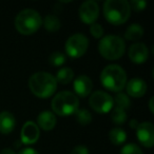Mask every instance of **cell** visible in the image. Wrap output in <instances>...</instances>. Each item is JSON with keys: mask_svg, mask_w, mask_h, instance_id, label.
<instances>
[{"mask_svg": "<svg viewBox=\"0 0 154 154\" xmlns=\"http://www.w3.org/2000/svg\"><path fill=\"white\" fill-rule=\"evenodd\" d=\"M29 88L35 96L39 98H48L55 93L57 82L55 76L48 72L34 73L29 79Z\"/></svg>", "mask_w": 154, "mask_h": 154, "instance_id": "6da1fadb", "label": "cell"}, {"mask_svg": "<svg viewBox=\"0 0 154 154\" xmlns=\"http://www.w3.org/2000/svg\"><path fill=\"white\" fill-rule=\"evenodd\" d=\"M100 82L107 90L118 93L126 87L127 73L118 64H110L101 71Z\"/></svg>", "mask_w": 154, "mask_h": 154, "instance_id": "7a4b0ae2", "label": "cell"}, {"mask_svg": "<svg viewBox=\"0 0 154 154\" xmlns=\"http://www.w3.org/2000/svg\"><path fill=\"white\" fill-rule=\"evenodd\" d=\"M131 14V8L126 0H107L103 3V15L114 26L127 22Z\"/></svg>", "mask_w": 154, "mask_h": 154, "instance_id": "3957f363", "label": "cell"}, {"mask_svg": "<svg viewBox=\"0 0 154 154\" xmlns=\"http://www.w3.org/2000/svg\"><path fill=\"white\" fill-rule=\"evenodd\" d=\"M42 26L40 14L33 9H24L17 14L15 19V28L22 35H32Z\"/></svg>", "mask_w": 154, "mask_h": 154, "instance_id": "277c9868", "label": "cell"}, {"mask_svg": "<svg viewBox=\"0 0 154 154\" xmlns=\"http://www.w3.org/2000/svg\"><path fill=\"white\" fill-rule=\"evenodd\" d=\"M52 110L60 116L72 115L78 110L79 101L74 93L70 91H61L53 97L51 103Z\"/></svg>", "mask_w": 154, "mask_h": 154, "instance_id": "5b68a950", "label": "cell"}, {"mask_svg": "<svg viewBox=\"0 0 154 154\" xmlns=\"http://www.w3.org/2000/svg\"><path fill=\"white\" fill-rule=\"evenodd\" d=\"M98 51L107 60H116L124 55L126 51V43L120 36L107 35L99 41Z\"/></svg>", "mask_w": 154, "mask_h": 154, "instance_id": "8992f818", "label": "cell"}, {"mask_svg": "<svg viewBox=\"0 0 154 154\" xmlns=\"http://www.w3.org/2000/svg\"><path fill=\"white\" fill-rule=\"evenodd\" d=\"M66 52L70 57L79 58L87 52L89 48V39L82 33H76L68 38L66 42Z\"/></svg>", "mask_w": 154, "mask_h": 154, "instance_id": "52a82bcc", "label": "cell"}, {"mask_svg": "<svg viewBox=\"0 0 154 154\" xmlns=\"http://www.w3.org/2000/svg\"><path fill=\"white\" fill-rule=\"evenodd\" d=\"M90 107L98 113H109L114 107L113 97L105 91H95L89 99Z\"/></svg>", "mask_w": 154, "mask_h": 154, "instance_id": "ba28073f", "label": "cell"}, {"mask_svg": "<svg viewBox=\"0 0 154 154\" xmlns=\"http://www.w3.org/2000/svg\"><path fill=\"white\" fill-rule=\"evenodd\" d=\"M78 14H79V18L84 23H94L95 20L98 18L99 15L98 3L96 1H94V0H87V1L82 3Z\"/></svg>", "mask_w": 154, "mask_h": 154, "instance_id": "9c48e42d", "label": "cell"}, {"mask_svg": "<svg viewBox=\"0 0 154 154\" xmlns=\"http://www.w3.org/2000/svg\"><path fill=\"white\" fill-rule=\"evenodd\" d=\"M136 130V137L138 141L146 148H151L154 145V127L149 122L138 124Z\"/></svg>", "mask_w": 154, "mask_h": 154, "instance_id": "30bf717a", "label": "cell"}, {"mask_svg": "<svg viewBox=\"0 0 154 154\" xmlns=\"http://www.w3.org/2000/svg\"><path fill=\"white\" fill-rule=\"evenodd\" d=\"M39 135H40V130L36 122H26L21 128V133H20L21 143L24 145H33L38 140Z\"/></svg>", "mask_w": 154, "mask_h": 154, "instance_id": "8fae6325", "label": "cell"}, {"mask_svg": "<svg viewBox=\"0 0 154 154\" xmlns=\"http://www.w3.org/2000/svg\"><path fill=\"white\" fill-rule=\"evenodd\" d=\"M129 58L134 63H143L149 57V49L143 42H134L130 45L128 52Z\"/></svg>", "mask_w": 154, "mask_h": 154, "instance_id": "7c38bea8", "label": "cell"}, {"mask_svg": "<svg viewBox=\"0 0 154 154\" xmlns=\"http://www.w3.org/2000/svg\"><path fill=\"white\" fill-rule=\"evenodd\" d=\"M73 87H74L75 94L80 97H87L92 92L93 82L90 77L87 75H79L75 78Z\"/></svg>", "mask_w": 154, "mask_h": 154, "instance_id": "4fadbf2b", "label": "cell"}, {"mask_svg": "<svg viewBox=\"0 0 154 154\" xmlns=\"http://www.w3.org/2000/svg\"><path fill=\"white\" fill-rule=\"evenodd\" d=\"M127 95L132 97H141L147 92V82L141 78L134 77L126 84Z\"/></svg>", "mask_w": 154, "mask_h": 154, "instance_id": "5bb4252c", "label": "cell"}, {"mask_svg": "<svg viewBox=\"0 0 154 154\" xmlns=\"http://www.w3.org/2000/svg\"><path fill=\"white\" fill-rule=\"evenodd\" d=\"M56 122V116L53 112L51 111H42L37 117V126L38 128H41L45 131H50L55 128Z\"/></svg>", "mask_w": 154, "mask_h": 154, "instance_id": "9a60e30c", "label": "cell"}, {"mask_svg": "<svg viewBox=\"0 0 154 154\" xmlns=\"http://www.w3.org/2000/svg\"><path fill=\"white\" fill-rule=\"evenodd\" d=\"M15 116L9 111L0 112V133L10 134L15 129Z\"/></svg>", "mask_w": 154, "mask_h": 154, "instance_id": "2e32d148", "label": "cell"}, {"mask_svg": "<svg viewBox=\"0 0 154 154\" xmlns=\"http://www.w3.org/2000/svg\"><path fill=\"white\" fill-rule=\"evenodd\" d=\"M143 29L140 24L133 23L130 26H128L125 32V37L126 39L131 41H137L143 37Z\"/></svg>", "mask_w": 154, "mask_h": 154, "instance_id": "e0dca14e", "label": "cell"}, {"mask_svg": "<svg viewBox=\"0 0 154 154\" xmlns=\"http://www.w3.org/2000/svg\"><path fill=\"white\" fill-rule=\"evenodd\" d=\"M109 138H110V141H111L113 145L120 146L126 141L127 134H126V132H125L124 129L116 127V128H113L110 130Z\"/></svg>", "mask_w": 154, "mask_h": 154, "instance_id": "ac0fdd59", "label": "cell"}, {"mask_svg": "<svg viewBox=\"0 0 154 154\" xmlns=\"http://www.w3.org/2000/svg\"><path fill=\"white\" fill-rule=\"evenodd\" d=\"M55 78L57 84L59 82L61 85H68L74 78V72H73V70L71 68L64 66V68H61L58 70Z\"/></svg>", "mask_w": 154, "mask_h": 154, "instance_id": "d6986e66", "label": "cell"}, {"mask_svg": "<svg viewBox=\"0 0 154 154\" xmlns=\"http://www.w3.org/2000/svg\"><path fill=\"white\" fill-rule=\"evenodd\" d=\"M42 24L45 29L49 32H57L61 26L60 20L55 15H47L45 17V20H42Z\"/></svg>", "mask_w": 154, "mask_h": 154, "instance_id": "ffe728a7", "label": "cell"}, {"mask_svg": "<svg viewBox=\"0 0 154 154\" xmlns=\"http://www.w3.org/2000/svg\"><path fill=\"white\" fill-rule=\"evenodd\" d=\"M113 105L115 108H118V109H122L126 111L127 109H129L131 106V100L129 98V96L125 93L118 92L117 94L115 95V97L113 98Z\"/></svg>", "mask_w": 154, "mask_h": 154, "instance_id": "44dd1931", "label": "cell"}, {"mask_svg": "<svg viewBox=\"0 0 154 154\" xmlns=\"http://www.w3.org/2000/svg\"><path fill=\"white\" fill-rule=\"evenodd\" d=\"M74 114L76 122L82 126H87L92 122V114L87 109H78Z\"/></svg>", "mask_w": 154, "mask_h": 154, "instance_id": "7402d4cb", "label": "cell"}, {"mask_svg": "<svg viewBox=\"0 0 154 154\" xmlns=\"http://www.w3.org/2000/svg\"><path fill=\"white\" fill-rule=\"evenodd\" d=\"M127 113L125 110L113 107L111 110V120L115 125H122L127 120Z\"/></svg>", "mask_w": 154, "mask_h": 154, "instance_id": "603a6c76", "label": "cell"}, {"mask_svg": "<svg viewBox=\"0 0 154 154\" xmlns=\"http://www.w3.org/2000/svg\"><path fill=\"white\" fill-rule=\"evenodd\" d=\"M50 63L52 66H60L61 64L64 63L66 61V55L61 52H54L50 55Z\"/></svg>", "mask_w": 154, "mask_h": 154, "instance_id": "cb8c5ba5", "label": "cell"}, {"mask_svg": "<svg viewBox=\"0 0 154 154\" xmlns=\"http://www.w3.org/2000/svg\"><path fill=\"white\" fill-rule=\"evenodd\" d=\"M120 154H143L141 149L136 145V143H127L120 150Z\"/></svg>", "mask_w": 154, "mask_h": 154, "instance_id": "d4e9b609", "label": "cell"}, {"mask_svg": "<svg viewBox=\"0 0 154 154\" xmlns=\"http://www.w3.org/2000/svg\"><path fill=\"white\" fill-rule=\"evenodd\" d=\"M103 32H105V31H103V28L101 26V24L96 23V22L91 24L90 33L92 34L93 37H95V38H103Z\"/></svg>", "mask_w": 154, "mask_h": 154, "instance_id": "484cf974", "label": "cell"}, {"mask_svg": "<svg viewBox=\"0 0 154 154\" xmlns=\"http://www.w3.org/2000/svg\"><path fill=\"white\" fill-rule=\"evenodd\" d=\"M130 5V8L131 10H134V11H137V12H140V11H143L147 7V2H146L145 0H132L129 2Z\"/></svg>", "mask_w": 154, "mask_h": 154, "instance_id": "4316f807", "label": "cell"}, {"mask_svg": "<svg viewBox=\"0 0 154 154\" xmlns=\"http://www.w3.org/2000/svg\"><path fill=\"white\" fill-rule=\"evenodd\" d=\"M71 154H89V149L86 146H76L74 149L71 151Z\"/></svg>", "mask_w": 154, "mask_h": 154, "instance_id": "83f0119b", "label": "cell"}, {"mask_svg": "<svg viewBox=\"0 0 154 154\" xmlns=\"http://www.w3.org/2000/svg\"><path fill=\"white\" fill-rule=\"evenodd\" d=\"M18 154H39V153L35 149H33V148H26V149H22Z\"/></svg>", "mask_w": 154, "mask_h": 154, "instance_id": "f1b7e54d", "label": "cell"}, {"mask_svg": "<svg viewBox=\"0 0 154 154\" xmlns=\"http://www.w3.org/2000/svg\"><path fill=\"white\" fill-rule=\"evenodd\" d=\"M0 154H17V153L13 149H11V148H5V149L1 150Z\"/></svg>", "mask_w": 154, "mask_h": 154, "instance_id": "f546056e", "label": "cell"}, {"mask_svg": "<svg viewBox=\"0 0 154 154\" xmlns=\"http://www.w3.org/2000/svg\"><path fill=\"white\" fill-rule=\"evenodd\" d=\"M138 124H139V122H137L136 119L130 120V127H131L132 129H136V128H137V126H138Z\"/></svg>", "mask_w": 154, "mask_h": 154, "instance_id": "4dcf8cb0", "label": "cell"}, {"mask_svg": "<svg viewBox=\"0 0 154 154\" xmlns=\"http://www.w3.org/2000/svg\"><path fill=\"white\" fill-rule=\"evenodd\" d=\"M153 101H154V97H151L149 100V109L151 111V113H154V108H153Z\"/></svg>", "mask_w": 154, "mask_h": 154, "instance_id": "1f68e13d", "label": "cell"}]
</instances>
